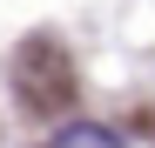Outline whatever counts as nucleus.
Wrapping results in <instances>:
<instances>
[{
    "mask_svg": "<svg viewBox=\"0 0 155 148\" xmlns=\"http://www.w3.org/2000/svg\"><path fill=\"white\" fill-rule=\"evenodd\" d=\"M47 148H128L115 128H101V121H68V128L47 135Z\"/></svg>",
    "mask_w": 155,
    "mask_h": 148,
    "instance_id": "f257e3e1",
    "label": "nucleus"
}]
</instances>
